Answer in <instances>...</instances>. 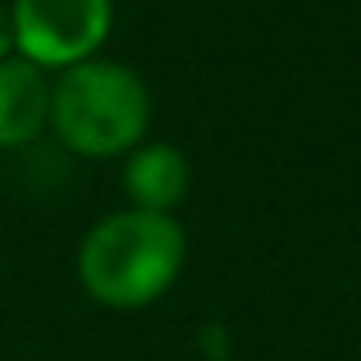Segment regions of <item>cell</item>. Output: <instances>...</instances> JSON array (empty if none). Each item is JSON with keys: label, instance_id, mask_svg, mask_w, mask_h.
<instances>
[{"label": "cell", "instance_id": "obj_1", "mask_svg": "<svg viewBox=\"0 0 361 361\" xmlns=\"http://www.w3.org/2000/svg\"><path fill=\"white\" fill-rule=\"evenodd\" d=\"M183 261L188 238L174 215L123 206L87 229L78 247V283L110 311H142L174 288Z\"/></svg>", "mask_w": 361, "mask_h": 361}, {"label": "cell", "instance_id": "obj_2", "mask_svg": "<svg viewBox=\"0 0 361 361\" xmlns=\"http://www.w3.org/2000/svg\"><path fill=\"white\" fill-rule=\"evenodd\" d=\"M151 123V92L128 64L119 60H82L60 69L51 87V128L69 151L87 160L128 156L142 147Z\"/></svg>", "mask_w": 361, "mask_h": 361}, {"label": "cell", "instance_id": "obj_3", "mask_svg": "<svg viewBox=\"0 0 361 361\" xmlns=\"http://www.w3.org/2000/svg\"><path fill=\"white\" fill-rule=\"evenodd\" d=\"M14 51L37 69H73L106 46L115 0H14Z\"/></svg>", "mask_w": 361, "mask_h": 361}, {"label": "cell", "instance_id": "obj_4", "mask_svg": "<svg viewBox=\"0 0 361 361\" xmlns=\"http://www.w3.org/2000/svg\"><path fill=\"white\" fill-rule=\"evenodd\" d=\"M51 123V82L46 69L27 64L23 55L0 60V151L27 147Z\"/></svg>", "mask_w": 361, "mask_h": 361}, {"label": "cell", "instance_id": "obj_5", "mask_svg": "<svg viewBox=\"0 0 361 361\" xmlns=\"http://www.w3.org/2000/svg\"><path fill=\"white\" fill-rule=\"evenodd\" d=\"M188 183H192V169H188L183 151L169 142H142L123 160V192L137 211L169 215L188 197Z\"/></svg>", "mask_w": 361, "mask_h": 361}, {"label": "cell", "instance_id": "obj_6", "mask_svg": "<svg viewBox=\"0 0 361 361\" xmlns=\"http://www.w3.org/2000/svg\"><path fill=\"white\" fill-rule=\"evenodd\" d=\"M14 55V18H9V5H0V60Z\"/></svg>", "mask_w": 361, "mask_h": 361}]
</instances>
